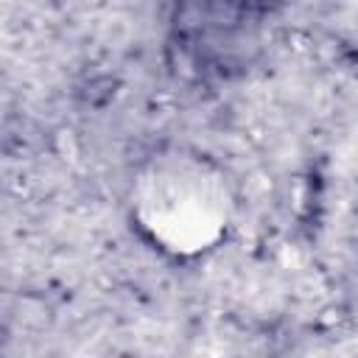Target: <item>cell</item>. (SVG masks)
Returning <instances> with one entry per match:
<instances>
[{
  "label": "cell",
  "instance_id": "7a4b0ae2",
  "mask_svg": "<svg viewBox=\"0 0 358 358\" xmlns=\"http://www.w3.org/2000/svg\"><path fill=\"white\" fill-rule=\"evenodd\" d=\"M229 3H249V6H257V3H280V0H229Z\"/></svg>",
  "mask_w": 358,
  "mask_h": 358
},
{
  "label": "cell",
  "instance_id": "6da1fadb",
  "mask_svg": "<svg viewBox=\"0 0 358 358\" xmlns=\"http://www.w3.org/2000/svg\"><path fill=\"white\" fill-rule=\"evenodd\" d=\"M126 213L154 252L193 263L218 252L232 235L238 190L215 157L190 145H162L137 162Z\"/></svg>",
  "mask_w": 358,
  "mask_h": 358
}]
</instances>
